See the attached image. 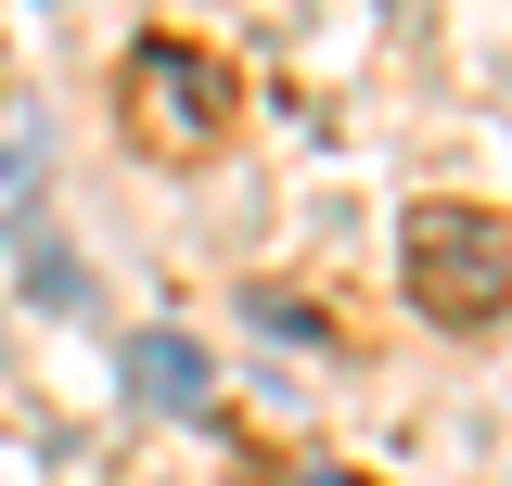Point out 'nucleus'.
Returning a JSON list of instances; mask_svg holds the SVG:
<instances>
[{
  "label": "nucleus",
  "instance_id": "obj_1",
  "mask_svg": "<svg viewBox=\"0 0 512 486\" xmlns=\"http://www.w3.org/2000/svg\"><path fill=\"white\" fill-rule=\"evenodd\" d=\"M397 256H410V307L448 320V333H474V320L512 307V231L487 218V205H410Z\"/></svg>",
  "mask_w": 512,
  "mask_h": 486
},
{
  "label": "nucleus",
  "instance_id": "obj_2",
  "mask_svg": "<svg viewBox=\"0 0 512 486\" xmlns=\"http://www.w3.org/2000/svg\"><path fill=\"white\" fill-rule=\"evenodd\" d=\"M244 116V90H231V64L192 52V39H154V52H128V128L154 141V154H218Z\"/></svg>",
  "mask_w": 512,
  "mask_h": 486
},
{
  "label": "nucleus",
  "instance_id": "obj_3",
  "mask_svg": "<svg viewBox=\"0 0 512 486\" xmlns=\"http://www.w3.org/2000/svg\"><path fill=\"white\" fill-rule=\"evenodd\" d=\"M39 192H52V154H39V116L26 103H0V243L39 218Z\"/></svg>",
  "mask_w": 512,
  "mask_h": 486
},
{
  "label": "nucleus",
  "instance_id": "obj_4",
  "mask_svg": "<svg viewBox=\"0 0 512 486\" xmlns=\"http://www.w3.org/2000/svg\"><path fill=\"white\" fill-rule=\"evenodd\" d=\"M128 384H141L154 410H192V397H205V346H180V333H141V346H128Z\"/></svg>",
  "mask_w": 512,
  "mask_h": 486
},
{
  "label": "nucleus",
  "instance_id": "obj_5",
  "mask_svg": "<svg viewBox=\"0 0 512 486\" xmlns=\"http://www.w3.org/2000/svg\"><path fill=\"white\" fill-rule=\"evenodd\" d=\"M295 486H359V474H295Z\"/></svg>",
  "mask_w": 512,
  "mask_h": 486
}]
</instances>
